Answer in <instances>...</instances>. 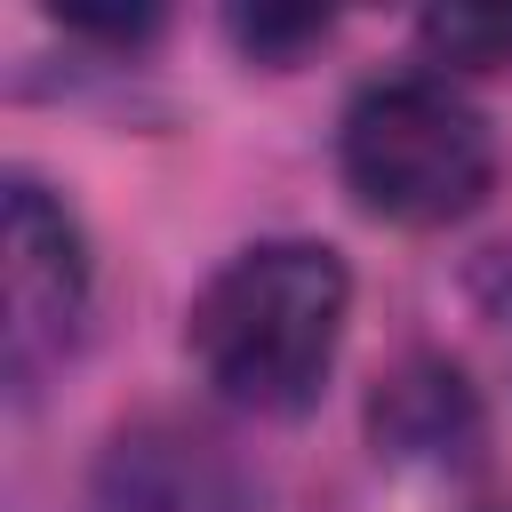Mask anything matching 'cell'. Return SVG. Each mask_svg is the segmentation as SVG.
<instances>
[{
  "label": "cell",
  "instance_id": "1",
  "mask_svg": "<svg viewBox=\"0 0 512 512\" xmlns=\"http://www.w3.org/2000/svg\"><path fill=\"white\" fill-rule=\"evenodd\" d=\"M352 312V272L320 240H256L240 248L184 320L200 376L248 416H296L320 400Z\"/></svg>",
  "mask_w": 512,
  "mask_h": 512
},
{
  "label": "cell",
  "instance_id": "2",
  "mask_svg": "<svg viewBox=\"0 0 512 512\" xmlns=\"http://www.w3.org/2000/svg\"><path fill=\"white\" fill-rule=\"evenodd\" d=\"M344 184L368 216L384 224H456L488 200L496 144L488 120L448 88V80H376L352 96L344 136H336Z\"/></svg>",
  "mask_w": 512,
  "mask_h": 512
},
{
  "label": "cell",
  "instance_id": "3",
  "mask_svg": "<svg viewBox=\"0 0 512 512\" xmlns=\"http://www.w3.org/2000/svg\"><path fill=\"white\" fill-rule=\"evenodd\" d=\"M88 288H96V264H88V240L72 224V208L32 184V176H8V200H0V360H8V384L32 392L40 368H56L88 320Z\"/></svg>",
  "mask_w": 512,
  "mask_h": 512
},
{
  "label": "cell",
  "instance_id": "4",
  "mask_svg": "<svg viewBox=\"0 0 512 512\" xmlns=\"http://www.w3.org/2000/svg\"><path fill=\"white\" fill-rule=\"evenodd\" d=\"M88 512H256V480L192 424H136L104 448Z\"/></svg>",
  "mask_w": 512,
  "mask_h": 512
},
{
  "label": "cell",
  "instance_id": "5",
  "mask_svg": "<svg viewBox=\"0 0 512 512\" xmlns=\"http://www.w3.org/2000/svg\"><path fill=\"white\" fill-rule=\"evenodd\" d=\"M368 440H376V456H392V464H432V472H448V464H472V456H480L488 416H480V392H472L448 360L416 352V360H400V368L376 384V400H368Z\"/></svg>",
  "mask_w": 512,
  "mask_h": 512
},
{
  "label": "cell",
  "instance_id": "6",
  "mask_svg": "<svg viewBox=\"0 0 512 512\" xmlns=\"http://www.w3.org/2000/svg\"><path fill=\"white\" fill-rule=\"evenodd\" d=\"M416 40H424L432 64L496 72V64H512V8H432L416 24Z\"/></svg>",
  "mask_w": 512,
  "mask_h": 512
},
{
  "label": "cell",
  "instance_id": "7",
  "mask_svg": "<svg viewBox=\"0 0 512 512\" xmlns=\"http://www.w3.org/2000/svg\"><path fill=\"white\" fill-rule=\"evenodd\" d=\"M232 40L256 56V64H288L296 48H312V40H328V16L320 8H256V16H232Z\"/></svg>",
  "mask_w": 512,
  "mask_h": 512
},
{
  "label": "cell",
  "instance_id": "8",
  "mask_svg": "<svg viewBox=\"0 0 512 512\" xmlns=\"http://www.w3.org/2000/svg\"><path fill=\"white\" fill-rule=\"evenodd\" d=\"M480 304H488V320H496L504 344H512V248H496V256L480 264Z\"/></svg>",
  "mask_w": 512,
  "mask_h": 512
}]
</instances>
